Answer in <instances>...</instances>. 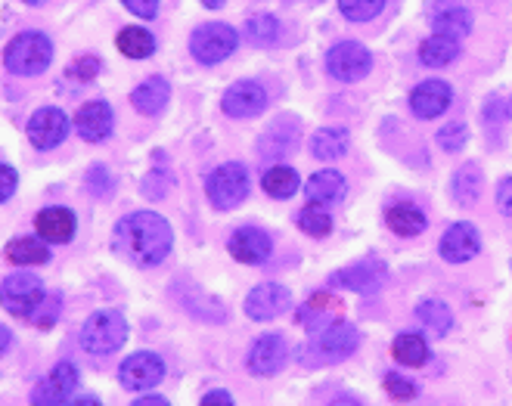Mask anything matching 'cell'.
<instances>
[{
	"mask_svg": "<svg viewBox=\"0 0 512 406\" xmlns=\"http://www.w3.org/2000/svg\"><path fill=\"white\" fill-rule=\"evenodd\" d=\"M385 0H339V10L351 22H370L382 13Z\"/></svg>",
	"mask_w": 512,
	"mask_h": 406,
	"instance_id": "39",
	"label": "cell"
},
{
	"mask_svg": "<svg viewBox=\"0 0 512 406\" xmlns=\"http://www.w3.org/2000/svg\"><path fill=\"white\" fill-rule=\"evenodd\" d=\"M329 289H339V292H351V295H379L388 283V267L379 258H360L348 267H339L329 273Z\"/></svg>",
	"mask_w": 512,
	"mask_h": 406,
	"instance_id": "5",
	"label": "cell"
},
{
	"mask_svg": "<svg viewBox=\"0 0 512 406\" xmlns=\"http://www.w3.org/2000/svg\"><path fill=\"white\" fill-rule=\"evenodd\" d=\"M370 69H373V56L364 44H357V41H342L326 53V72L336 81L354 84L360 78H367Z\"/></svg>",
	"mask_w": 512,
	"mask_h": 406,
	"instance_id": "12",
	"label": "cell"
},
{
	"mask_svg": "<svg viewBox=\"0 0 512 406\" xmlns=\"http://www.w3.org/2000/svg\"><path fill=\"white\" fill-rule=\"evenodd\" d=\"M59 314H63V295H47V298L41 301V307H38L28 320H32L38 329H53L56 320H59Z\"/></svg>",
	"mask_w": 512,
	"mask_h": 406,
	"instance_id": "40",
	"label": "cell"
},
{
	"mask_svg": "<svg viewBox=\"0 0 512 406\" xmlns=\"http://www.w3.org/2000/svg\"><path fill=\"white\" fill-rule=\"evenodd\" d=\"M69 131H72L69 128V115L59 106H44V109H38L32 118H28V140H32V146L41 149V152L66 143Z\"/></svg>",
	"mask_w": 512,
	"mask_h": 406,
	"instance_id": "16",
	"label": "cell"
},
{
	"mask_svg": "<svg viewBox=\"0 0 512 406\" xmlns=\"http://www.w3.org/2000/svg\"><path fill=\"white\" fill-rule=\"evenodd\" d=\"M112 248L134 267H159L174 248V230L159 211L125 214L112 230Z\"/></svg>",
	"mask_w": 512,
	"mask_h": 406,
	"instance_id": "1",
	"label": "cell"
},
{
	"mask_svg": "<svg viewBox=\"0 0 512 406\" xmlns=\"http://www.w3.org/2000/svg\"><path fill=\"white\" fill-rule=\"evenodd\" d=\"M227 252L239 264L258 267V264H267L270 255H274V239H270V233L261 227H239L227 239Z\"/></svg>",
	"mask_w": 512,
	"mask_h": 406,
	"instance_id": "15",
	"label": "cell"
},
{
	"mask_svg": "<svg viewBox=\"0 0 512 406\" xmlns=\"http://www.w3.org/2000/svg\"><path fill=\"white\" fill-rule=\"evenodd\" d=\"M122 4H125L134 16H140V19H156V16H159V7H162V0H122Z\"/></svg>",
	"mask_w": 512,
	"mask_h": 406,
	"instance_id": "45",
	"label": "cell"
},
{
	"mask_svg": "<svg viewBox=\"0 0 512 406\" xmlns=\"http://www.w3.org/2000/svg\"><path fill=\"white\" fill-rule=\"evenodd\" d=\"M35 230L44 242H53V245H66L75 239V230H78V217L75 211L63 208V205H50V208H41L38 217H35Z\"/></svg>",
	"mask_w": 512,
	"mask_h": 406,
	"instance_id": "20",
	"label": "cell"
},
{
	"mask_svg": "<svg viewBox=\"0 0 512 406\" xmlns=\"http://www.w3.org/2000/svg\"><path fill=\"white\" fill-rule=\"evenodd\" d=\"M416 323L426 329V335L432 338H447L450 332H454L457 326V317L454 310H450L447 301L441 298H423L416 304Z\"/></svg>",
	"mask_w": 512,
	"mask_h": 406,
	"instance_id": "26",
	"label": "cell"
},
{
	"mask_svg": "<svg viewBox=\"0 0 512 406\" xmlns=\"http://www.w3.org/2000/svg\"><path fill=\"white\" fill-rule=\"evenodd\" d=\"M50 59H53V44L41 31H22L4 50V66L22 78L41 75L50 66Z\"/></svg>",
	"mask_w": 512,
	"mask_h": 406,
	"instance_id": "3",
	"label": "cell"
},
{
	"mask_svg": "<svg viewBox=\"0 0 512 406\" xmlns=\"http://www.w3.org/2000/svg\"><path fill=\"white\" fill-rule=\"evenodd\" d=\"M481 190H485V171L478 168V162H466L450 174V199H454L460 208L478 205Z\"/></svg>",
	"mask_w": 512,
	"mask_h": 406,
	"instance_id": "25",
	"label": "cell"
},
{
	"mask_svg": "<svg viewBox=\"0 0 512 406\" xmlns=\"http://www.w3.org/2000/svg\"><path fill=\"white\" fill-rule=\"evenodd\" d=\"M382 391H385V397L391 400V403H413L416 397H419V382L410 376L407 369H382Z\"/></svg>",
	"mask_w": 512,
	"mask_h": 406,
	"instance_id": "33",
	"label": "cell"
},
{
	"mask_svg": "<svg viewBox=\"0 0 512 406\" xmlns=\"http://www.w3.org/2000/svg\"><path fill=\"white\" fill-rule=\"evenodd\" d=\"M512 115V100L503 97V93H494V97L485 100V106H481V121L491 124V128H497V124H503L506 118Z\"/></svg>",
	"mask_w": 512,
	"mask_h": 406,
	"instance_id": "41",
	"label": "cell"
},
{
	"mask_svg": "<svg viewBox=\"0 0 512 406\" xmlns=\"http://www.w3.org/2000/svg\"><path fill=\"white\" fill-rule=\"evenodd\" d=\"M202 4H205L208 10H218V7H224V0H202Z\"/></svg>",
	"mask_w": 512,
	"mask_h": 406,
	"instance_id": "52",
	"label": "cell"
},
{
	"mask_svg": "<svg viewBox=\"0 0 512 406\" xmlns=\"http://www.w3.org/2000/svg\"><path fill=\"white\" fill-rule=\"evenodd\" d=\"M261 190L270 199H292L301 190V177L289 165H274V168H267L261 174Z\"/></svg>",
	"mask_w": 512,
	"mask_h": 406,
	"instance_id": "30",
	"label": "cell"
},
{
	"mask_svg": "<svg viewBox=\"0 0 512 406\" xmlns=\"http://www.w3.org/2000/svg\"><path fill=\"white\" fill-rule=\"evenodd\" d=\"M171 183H174V180H171L168 171H149V174L143 177V183H140V190H143L146 199H153V202H156V199H162V196L171 190Z\"/></svg>",
	"mask_w": 512,
	"mask_h": 406,
	"instance_id": "42",
	"label": "cell"
},
{
	"mask_svg": "<svg viewBox=\"0 0 512 406\" xmlns=\"http://www.w3.org/2000/svg\"><path fill=\"white\" fill-rule=\"evenodd\" d=\"M4 255L10 264H19V267H38V264H47L50 261V248L41 236H19L13 242H7Z\"/></svg>",
	"mask_w": 512,
	"mask_h": 406,
	"instance_id": "29",
	"label": "cell"
},
{
	"mask_svg": "<svg viewBox=\"0 0 512 406\" xmlns=\"http://www.w3.org/2000/svg\"><path fill=\"white\" fill-rule=\"evenodd\" d=\"M236 44H239V35L224 22L199 25L190 38V50L202 66H218V62H224L236 50Z\"/></svg>",
	"mask_w": 512,
	"mask_h": 406,
	"instance_id": "11",
	"label": "cell"
},
{
	"mask_svg": "<svg viewBox=\"0 0 512 406\" xmlns=\"http://www.w3.org/2000/svg\"><path fill=\"white\" fill-rule=\"evenodd\" d=\"M44 298H47V289L35 273H10L4 283H0V307L13 317L28 320L41 307Z\"/></svg>",
	"mask_w": 512,
	"mask_h": 406,
	"instance_id": "8",
	"label": "cell"
},
{
	"mask_svg": "<svg viewBox=\"0 0 512 406\" xmlns=\"http://www.w3.org/2000/svg\"><path fill=\"white\" fill-rule=\"evenodd\" d=\"M78 382H81L78 366L69 363V360H59L47 372V379H41L32 388V394H28V403H32V406H66L75 397Z\"/></svg>",
	"mask_w": 512,
	"mask_h": 406,
	"instance_id": "10",
	"label": "cell"
},
{
	"mask_svg": "<svg viewBox=\"0 0 512 406\" xmlns=\"http://www.w3.org/2000/svg\"><path fill=\"white\" fill-rule=\"evenodd\" d=\"M311 155L320 162H336L345 159L348 149H351V134L345 128H320L311 137Z\"/></svg>",
	"mask_w": 512,
	"mask_h": 406,
	"instance_id": "28",
	"label": "cell"
},
{
	"mask_svg": "<svg viewBox=\"0 0 512 406\" xmlns=\"http://www.w3.org/2000/svg\"><path fill=\"white\" fill-rule=\"evenodd\" d=\"M329 304H336V298H329L326 292H317V295H311V301H305V304H298L295 307V323H298V329H305V332H320L329 320Z\"/></svg>",
	"mask_w": 512,
	"mask_h": 406,
	"instance_id": "32",
	"label": "cell"
},
{
	"mask_svg": "<svg viewBox=\"0 0 512 406\" xmlns=\"http://www.w3.org/2000/svg\"><path fill=\"white\" fill-rule=\"evenodd\" d=\"M289 341L283 332H264L258 335L252 345H249V354H246V369L252 372L255 379H274L280 372L289 366Z\"/></svg>",
	"mask_w": 512,
	"mask_h": 406,
	"instance_id": "9",
	"label": "cell"
},
{
	"mask_svg": "<svg viewBox=\"0 0 512 406\" xmlns=\"http://www.w3.org/2000/svg\"><path fill=\"white\" fill-rule=\"evenodd\" d=\"M385 227L401 239H416L429 230V217L413 202H391L385 208Z\"/></svg>",
	"mask_w": 512,
	"mask_h": 406,
	"instance_id": "22",
	"label": "cell"
},
{
	"mask_svg": "<svg viewBox=\"0 0 512 406\" xmlns=\"http://www.w3.org/2000/svg\"><path fill=\"white\" fill-rule=\"evenodd\" d=\"M66 406H103V400L97 394H75Z\"/></svg>",
	"mask_w": 512,
	"mask_h": 406,
	"instance_id": "50",
	"label": "cell"
},
{
	"mask_svg": "<svg viewBox=\"0 0 512 406\" xmlns=\"http://www.w3.org/2000/svg\"><path fill=\"white\" fill-rule=\"evenodd\" d=\"M460 56V38H450V35H432L419 44V62L432 69L450 66Z\"/></svg>",
	"mask_w": 512,
	"mask_h": 406,
	"instance_id": "31",
	"label": "cell"
},
{
	"mask_svg": "<svg viewBox=\"0 0 512 406\" xmlns=\"http://www.w3.org/2000/svg\"><path fill=\"white\" fill-rule=\"evenodd\" d=\"M84 190L94 199H109L115 193V180L106 165H90L84 174Z\"/></svg>",
	"mask_w": 512,
	"mask_h": 406,
	"instance_id": "37",
	"label": "cell"
},
{
	"mask_svg": "<svg viewBox=\"0 0 512 406\" xmlns=\"http://www.w3.org/2000/svg\"><path fill=\"white\" fill-rule=\"evenodd\" d=\"M75 131L87 143H103L115 131V112L106 100H90L75 115Z\"/></svg>",
	"mask_w": 512,
	"mask_h": 406,
	"instance_id": "19",
	"label": "cell"
},
{
	"mask_svg": "<svg viewBox=\"0 0 512 406\" xmlns=\"http://www.w3.org/2000/svg\"><path fill=\"white\" fill-rule=\"evenodd\" d=\"M494 202H497V211L503 217H512V174L509 177H500L497 190H494Z\"/></svg>",
	"mask_w": 512,
	"mask_h": 406,
	"instance_id": "44",
	"label": "cell"
},
{
	"mask_svg": "<svg viewBox=\"0 0 512 406\" xmlns=\"http://www.w3.org/2000/svg\"><path fill=\"white\" fill-rule=\"evenodd\" d=\"M168 376V366L156 351H134L118 363V385L131 394H149Z\"/></svg>",
	"mask_w": 512,
	"mask_h": 406,
	"instance_id": "6",
	"label": "cell"
},
{
	"mask_svg": "<svg viewBox=\"0 0 512 406\" xmlns=\"http://www.w3.org/2000/svg\"><path fill=\"white\" fill-rule=\"evenodd\" d=\"M131 406H171V400L162 397V394H143V397H137Z\"/></svg>",
	"mask_w": 512,
	"mask_h": 406,
	"instance_id": "49",
	"label": "cell"
},
{
	"mask_svg": "<svg viewBox=\"0 0 512 406\" xmlns=\"http://www.w3.org/2000/svg\"><path fill=\"white\" fill-rule=\"evenodd\" d=\"M298 230L305 233V236H311V239H326L329 233H333V211L329 208H323V205H305L298 211Z\"/></svg>",
	"mask_w": 512,
	"mask_h": 406,
	"instance_id": "34",
	"label": "cell"
},
{
	"mask_svg": "<svg viewBox=\"0 0 512 406\" xmlns=\"http://www.w3.org/2000/svg\"><path fill=\"white\" fill-rule=\"evenodd\" d=\"M391 360L401 369H423L432 363V345L426 332H398L391 338Z\"/></svg>",
	"mask_w": 512,
	"mask_h": 406,
	"instance_id": "21",
	"label": "cell"
},
{
	"mask_svg": "<svg viewBox=\"0 0 512 406\" xmlns=\"http://www.w3.org/2000/svg\"><path fill=\"white\" fill-rule=\"evenodd\" d=\"M435 143H438L444 152L457 155V152H463L466 143H469V128H466L463 121H450V124H444V128L435 134Z\"/></svg>",
	"mask_w": 512,
	"mask_h": 406,
	"instance_id": "38",
	"label": "cell"
},
{
	"mask_svg": "<svg viewBox=\"0 0 512 406\" xmlns=\"http://www.w3.org/2000/svg\"><path fill=\"white\" fill-rule=\"evenodd\" d=\"M243 310H246V317L252 323L280 320L283 314H289V310H292V292L283 283H261L246 295Z\"/></svg>",
	"mask_w": 512,
	"mask_h": 406,
	"instance_id": "13",
	"label": "cell"
},
{
	"mask_svg": "<svg viewBox=\"0 0 512 406\" xmlns=\"http://www.w3.org/2000/svg\"><path fill=\"white\" fill-rule=\"evenodd\" d=\"M305 196H308L311 205H323V208L339 205L348 196V180H345V174H339L333 168H323V171L308 177Z\"/></svg>",
	"mask_w": 512,
	"mask_h": 406,
	"instance_id": "23",
	"label": "cell"
},
{
	"mask_svg": "<svg viewBox=\"0 0 512 406\" xmlns=\"http://www.w3.org/2000/svg\"><path fill=\"white\" fill-rule=\"evenodd\" d=\"M249 190H252V177H249V168L243 162H224L205 180L208 202H212L218 211L239 208L249 199Z\"/></svg>",
	"mask_w": 512,
	"mask_h": 406,
	"instance_id": "4",
	"label": "cell"
},
{
	"mask_svg": "<svg viewBox=\"0 0 512 406\" xmlns=\"http://www.w3.org/2000/svg\"><path fill=\"white\" fill-rule=\"evenodd\" d=\"M429 19H432V28L438 31V35L463 38L472 31V13L466 7L454 4V0H435Z\"/></svg>",
	"mask_w": 512,
	"mask_h": 406,
	"instance_id": "24",
	"label": "cell"
},
{
	"mask_svg": "<svg viewBox=\"0 0 512 406\" xmlns=\"http://www.w3.org/2000/svg\"><path fill=\"white\" fill-rule=\"evenodd\" d=\"M360 341V329L348 320H329L320 332H314V354L317 363H345L357 354Z\"/></svg>",
	"mask_w": 512,
	"mask_h": 406,
	"instance_id": "7",
	"label": "cell"
},
{
	"mask_svg": "<svg viewBox=\"0 0 512 406\" xmlns=\"http://www.w3.org/2000/svg\"><path fill=\"white\" fill-rule=\"evenodd\" d=\"M128 335H131V326H128L125 314H118V310H97V314H90L84 320L78 341L87 354L109 357L125 348Z\"/></svg>",
	"mask_w": 512,
	"mask_h": 406,
	"instance_id": "2",
	"label": "cell"
},
{
	"mask_svg": "<svg viewBox=\"0 0 512 406\" xmlns=\"http://www.w3.org/2000/svg\"><path fill=\"white\" fill-rule=\"evenodd\" d=\"M450 103H454V87L441 78H429V81H419L413 90H410V112L419 118V121H432V118H441Z\"/></svg>",
	"mask_w": 512,
	"mask_h": 406,
	"instance_id": "17",
	"label": "cell"
},
{
	"mask_svg": "<svg viewBox=\"0 0 512 406\" xmlns=\"http://www.w3.org/2000/svg\"><path fill=\"white\" fill-rule=\"evenodd\" d=\"M199 406H236V397L224 388H215L199 400Z\"/></svg>",
	"mask_w": 512,
	"mask_h": 406,
	"instance_id": "47",
	"label": "cell"
},
{
	"mask_svg": "<svg viewBox=\"0 0 512 406\" xmlns=\"http://www.w3.org/2000/svg\"><path fill=\"white\" fill-rule=\"evenodd\" d=\"M326 406H367V400H364V397H357L354 391H339Z\"/></svg>",
	"mask_w": 512,
	"mask_h": 406,
	"instance_id": "48",
	"label": "cell"
},
{
	"mask_svg": "<svg viewBox=\"0 0 512 406\" xmlns=\"http://www.w3.org/2000/svg\"><path fill=\"white\" fill-rule=\"evenodd\" d=\"M438 255L444 264H469L481 255V233L475 224L469 221H457L444 230V236L438 239Z\"/></svg>",
	"mask_w": 512,
	"mask_h": 406,
	"instance_id": "14",
	"label": "cell"
},
{
	"mask_svg": "<svg viewBox=\"0 0 512 406\" xmlns=\"http://www.w3.org/2000/svg\"><path fill=\"white\" fill-rule=\"evenodd\" d=\"M168 100H171V87H168V81L159 78V75L146 78L143 84H137V87L131 90V103H134V109H137L140 115H146V118L162 115L165 106H168Z\"/></svg>",
	"mask_w": 512,
	"mask_h": 406,
	"instance_id": "27",
	"label": "cell"
},
{
	"mask_svg": "<svg viewBox=\"0 0 512 406\" xmlns=\"http://www.w3.org/2000/svg\"><path fill=\"white\" fill-rule=\"evenodd\" d=\"M246 38L252 44H258V47L274 44L280 38V22L274 16H267V13L249 16V22H246Z\"/></svg>",
	"mask_w": 512,
	"mask_h": 406,
	"instance_id": "36",
	"label": "cell"
},
{
	"mask_svg": "<svg viewBox=\"0 0 512 406\" xmlns=\"http://www.w3.org/2000/svg\"><path fill=\"white\" fill-rule=\"evenodd\" d=\"M118 50H122L125 56H131V59H146V56H153V50H156V38H153V31L131 25V28L118 31Z\"/></svg>",
	"mask_w": 512,
	"mask_h": 406,
	"instance_id": "35",
	"label": "cell"
},
{
	"mask_svg": "<svg viewBox=\"0 0 512 406\" xmlns=\"http://www.w3.org/2000/svg\"><path fill=\"white\" fill-rule=\"evenodd\" d=\"M25 4H32V7H41V4H47V0H25Z\"/></svg>",
	"mask_w": 512,
	"mask_h": 406,
	"instance_id": "53",
	"label": "cell"
},
{
	"mask_svg": "<svg viewBox=\"0 0 512 406\" xmlns=\"http://www.w3.org/2000/svg\"><path fill=\"white\" fill-rule=\"evenodd\" d=\"M19 186V174L10 165H0V202H7Z\"/></svg>",
	"mask_w": 512,
	"mask_h": 406,
	"instance_id": "46",
	"label": "cell"
},
{
	"mask_svg": "<svg viewBox=\"0 0 512 406\" xmlns=\"http://www.w3.org/2000/svg\"><path fill=\"white\" fill-rule=\"evenodd\" d=\"M10 348H13V332L4 323H0V357H4Z\"/></svg>",
	"mask_w": 512,
	"mask_h": 406,
	"instance_id": "51",
	"label": "cell"
},
{
	"mask_svg": "<svg viewBox=\"0 0 512 406\" xmlns=\"http://www.w3.org/2000/svg\"><path fill=\"white\" fill-rule=\"evenodd\" d=\"M100 59L97 56H81L72 62V69H69V78H78V81H94L100 75Z\"/></svg>",
	"mask_w": 512,
	"mask_h": 406,
	"instance_id": "43",
	"label": "cell"
},
{
	"mask_svg": "<svg viewBox=\"0 0 512 406\" xmlns=\"http://www.w3.org/2000/svg\"><path fill=\"white\" fill-rule=\"evenodd\" d=\"M264 106H267V93L258 81H236L221 97V109L227 118H255L264 112Z\"/></svg>",
	"mask_w": 512,
	"mask_h": 406,
	"instance_id": "18",
	"label": "cell"
}]
</instances>
